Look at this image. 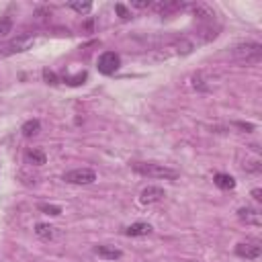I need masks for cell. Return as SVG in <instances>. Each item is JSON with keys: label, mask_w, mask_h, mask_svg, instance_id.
I'll use <instances>...</instances> for the list:
<instances>
[{"label": "cell", "mask_w": 262, "mask_h": 262, "mask_svg": "<svg viewBox=\"0 0 262 262\" xmlns=\"http://www.w3.org/2000/svg\"><path fill=\"white\" fill-rule=\"evenodd\" d=\"M131 168L139 176H147V178H162V180H176L178 178L176 170H172L164 164H156V162H133Z\"/></svg>", "instance_id": "1"}, {"label": "cell", "mask_w": 262, "mask_h": 262, "mask_svg": "<svg viewBox=\"0 0 262 262\" xmlns=\"http://www.w3.org/2000/svg\"><path fill=\"white\" fill-rule=\"evenodd\" d=\"M233 57L246 66H252V63H258L262 59V45L260 43H254V41H248V43H239L233 47Z\"/></svg>", "instance_id": "2"}, {"label": "cell", "mask_w": 262, "mask_h": 262, "mask_svg": "<svg viewBox=\"0 0 262 262\" xmlns=\"http://www.w3.org/2000/svg\"><path fill=\"white\" fill-rule=\"evenodd\" d=\"M35 43V35H18V37H14V39H10L4 47H2V51H0V55H12V53H23V51H27L31 45Z\"/></svg>", "instance_id": "3"}, {"label": "cell", "mask_w": 262, "mask_h": 262, "mask_svg": "<svg viewBox=\"0 0 262 262\" xmlns=\"http://www.w3.org/2000/svg\"><path fill=\"white\" fill-rule=\"evenodd\" d=\"M96 68H98V72L104 74V76L115 74V72L121 68V57H119V53H115V51H104V53H100V55H98V61H96Z\"/></svg>", "instance_id": "4"}, {"label": "cell", "mask_w": 262, "mask_h": 262, "mask_svg": "<svg viewBox=\"0 0 262 262\" xmlns=\"http://www.w3.org/2000/svg\"><path fill=\"white\" fill-rule=\"evenodd\" d=\"M61 178L70 184H92L96 180V172L90 168H76V170L66 172Z\"/></svg>", "instance_id": "5"}, {"label": "cell", "mask_w": 262, "mask_h": 262, "mask_svg": "<svg viewBox=\"0 0 262 262\" xmlns=\"http://www.w3.org/2000/svg\"><path fill=\"white\" fill-rule=\"evenodd\" d=\"M235 254L239 258H246V260H258L260 254H262V246L256 239L254 242H239L235 246Z\"/></svg>", "instance_id": "6"}, {"label": "cell", "mask_w": 262, "mask_h": 262, "mask_svg": "<svg viewBox=\"0 0 262 262\" xmlns=\"http://www.w3.org/2000/svg\"><path fill=\"white\" fill-rule=\"evenodd\" d=\"M164 196H166V192L162 186H145L139 192V203L141 205H154V203H160Z\"/></svg>", "instance_id": "7"}, {"label": "cell", "mask_w": 262, "mask_h": 262, "mask_svg": "<svg viewBox=\"0 0 262 262\" xmlns=\"http://www.w3.org/2000/svg\"><path fill=\"white\" fill-rule=\"evenodd\" d=\"M237 219L244 221L246 225H256V227L262 223L260 211L254 209V207H239V209H237Z\"/></svg>", "instance_id": "8"}, {"label": "cell", "mask_w": 262, "mask_h": 262, "mask_svg": "<svg viewBox=\"0 0 262 262\" xmlns=\"http://www.w3.org/2000/svg\"><path fill=\"white\" fill-rule=\"evenodd\" d=\"M94 254L100 256V258H104V260H119V258L123 256V252H121L119 248L108 246V244H98V246H94Z\"/></svg>", "instance_id": "9"}, {"label": "cell", "mask_w": 262, "mask_h": 262, "mask_svg": "<svg viewBox=\"0 0 262 262\" xmlns=\"http://www.w3.org/2000/svg\"><path fill=\"white\" fill-rule=\"evenodd\" d=\"M154 231V227L149 223H143V221H137V223H131L129 227H125V235L129 237H141V235H149Z\"/></svg>", "instance_id": "10"}, {"label": "cell", "mask_w": 262, "mask_h": 262, "mask_svg": "<svg viewBox=\"0 0 262 262\" xmlns=\"http://www.w3.org/2000/svg\"><path fill=\"white\" fill-rule=\"evenodd\" d=\"M45 160H47V156H45V151L39 149V147H33V149H29V151L25 154V162L31 164V166H43Z\"/></svg>", "instance_id": "11"}, {"label": "cell", "mask_w": 262, "mask_h": 262, "mask_svg": "<svg viewBox=\"0 0 262 262\" xmlns=\"http://www.w3.org/2000/svg\"><path fill=\"white\" fill-rule=\"evenodd\" d=\"M158 12H162V14H172V12H176V10H182L186 4L184 2H158V4H151Z\"/></svg>", "instance_id": "12"}, {"label": "cell", "mask_w": 262, "mask_h": 262, "mask_svg": "<svg viewBox=\"0 0 262 262\" xmlns=\"http://www.w3.org/2000/svg\"><path fill=\"white\" fill-rule=\"evenodd\" d=\"M213 182H215L219 188H223V190H233V188H235V178L229 176V174H223V172L215 174V176H213Z\"/></svg>", "instance_id": "13"}, {"label": "cell", "mask_w": 262, "mask_h": 262, "mask_svg": "<svg viewBox=\"0 0 262 262\" xmlns=\"http://www.w3.org/2000/svg\"><path fill=\"white\" fill-rule=\"evenodd\" d=\"M55 229H57V227H53V225H49V223H37V225H35V233H37L41 239H53V237L57 235Z\"/></svg>", "instance_id": "14"}, {"label": "cell", "mask_w": 262, "mask_h": 262, "mask_svg": "<svg viewBox=\"0 0 262 262\" xmlns=\"http://www.w3.org/2000/svg\"><path fill=\"white\" fill-rule=\"evenodd\" d=\"M39 131H41L39 119H29V121H25L23 127H20V133H23L25 137H33V135H37Z\"/></svg>", "instance_id": "15"}, {"label": "cell", "mask_w": 262, "mask_h": 262, "mask_svg": "<svg viewBox=\"0 0 262 262\" xmlns=\"http://www.w3.org/2000/svg\"><path fill=\"white\" fill-rule=\"evenodd\" d=\"M39 211L41 213H47V215H61V207L59 205H51V203H41L39 205Z\"/></svg>", "instance_id": "16"}, {"label": "cell", "mask_w": 262, "mask_h": 262, "mask_svg": "<svg viewBox=\"0 0 262 262\" xmlns=\"http://www.w3.org/2000/svg\"><path fill=\"white\" fill-rule=\"evenodd\" d=\"M68 6L72 10H76V12H80V14H86V12L92 10V4L90 2H68Z\"/></svg>", "instance_id": "17"}, {"label": "cell", "mask_w": 262, "mask_h": 262, "mask_svg": "<svg viewBox=\"0 0 262 262\" xmlns=\"http://www.w3.org/2000/svg\"><path fill=\"white\" fill-rule=\"evenodd\" d=\"M115 10H117V14H119L123 20H129V18H131V12L127 10V6H125V4L117 2V4H115Z\"/></svg>", "instance_id": "18"}, {"label": "cell", "mask_w": 262, "mask_h": 262, "mask_svg": "<svg viewBox=\"0 0 262 262\" xmlns=\"http://www.w3.org/2000/svg\"><path fill=\"white\" fill-rule=\"evenodd\" d=\"M43 80H45L47 84H57V82H59L57 74H55V72H51V70H43Z\"/></svg>", "instance_id": "19"}, {"label": "cell", "mask_w": 262, "mask_h": 262, "mask_svg": "<svg viewBox=\"0 0 262 262\" xmlns=\"http://www.w3.org/2000/svg\"><path fill=\"white\" fill-rule=\"evenodd\" d=\"M84 80H86V72H82V74H78V76H74V78H66V82H68V84H72V86L84 84Z\"/></svg>", "instance_id": "20"}, {"label": "cell", "mask_w": 262, "mask_h": 262, "mask_svg": "<svg viewBox=\"0 0 262 262\" xmlns=\"http://www.w3.org/2000/svg\"><path fill=\"white\" fill-rule=\"evenodd\" d=\"M10 31V16H4L2 25H0V35H6Z\"/></svg>", "instance_id": "21"}, {"label": "cell", "mask_w": 262, "mask_h": 262, "mask_svg": "<svg viewBox=\"0 0 262 262\" xmlns=\"http://www.w3.org/2000/svg\"><path fill=\"white\" fill-rule=\"evenodd\" d=\"M131 4H133L135 8H149V6H151L149 0H147V2H145V0H135V2H131Z\"/></svg>", "instance_id": "22"}, {"label": "cell", "mask_w": 262, "mask_h": 262, "mask_svg": "<svg viewBox=\"0 0 262 262\" xmlns=\"http://www.w3.org/2000/svg\"><path fill=\"white\" fill-rule=\"evenodd\" d=\"M235 127L246 129V131H252V129H254V125H252V123H235Z\"/></svg>", "instance_id": "23"}, {"label": "cell", "mask_w": 262, "mask_h": 262, "mask_svg": "<svg viewBox=\"0 0 262 262\" xmlns=\"http://www.w3.org/2000/svg\"><path fill=\"white\" fill-rule=\"evenodd\" d=\"M252 196H254V201H262V190L260 188H254L252 190Z\"/></svg>", "instance_id": "24"}]
</instances>
